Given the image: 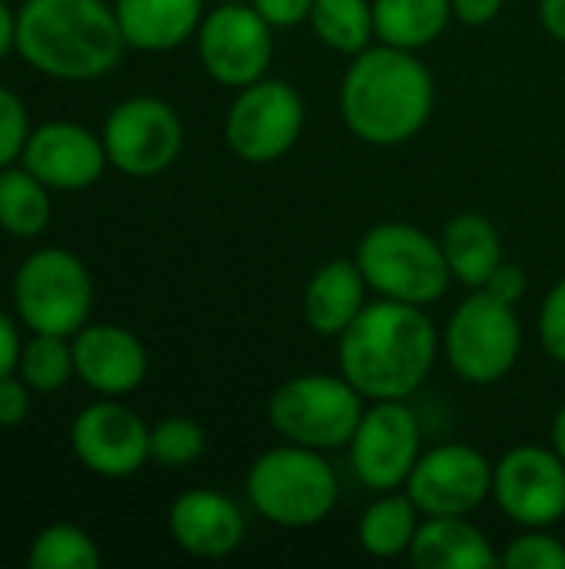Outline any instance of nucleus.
<instances>
[{"label":"nucleus","instance_id":"f257e3e1","mask_svg":"<svg viewBox=\"0 0 565 569\" xmlns=\"http://www.w3.org/2000/svg\"><path fill=\"white\" fill-rule=\"evenodd\" d=\"M440 333L426 307L376 300L336 337L340 373L373 400H410L433 373Z\"/></svg>","mask_w":565,"mask_h":569},{"label":"nucleus","instance_id":"f03ea898","mask_svg":"<svg viewBox=\"0 0 565 569\" xmlns=\"http://www.w3.org/2000/svg\"><path fill=\"white\" fill-rule=\"evenodd\" d=\"M436 87L416 50L370 43L340 80V117L346 130L373 147L413 140L433 117Z\"/></svg>","mask_w":565,"mask_h":569},{"label":"nucleus","instance_id":"7ed1b4c3","mask_svg":"<svg viewBox=\"0 0 565 569\" xmlns=\"http://www.w3.org/2000/svg\"><path fill=\"white\" fill-rule=\"evenodd\" d=\"M13 50L50 80L87 83L117 70L130 47L107 0H23Z\"/></svg>","mask_w":565,"mask_h":569},{"label":"nucleus","instance_id":"20e7f679","mask_svg":"<svg viewBox=\"0 0 565 569\" xmlns=\"http://www.w3.org/2000/svg\"><path fill=\"white\" fill-rule=\"evenodd\" d=\"M246 500L266 523L283 530H306L333 513L340 500V480L323 450L283 440L250 463Z\"/></svg>","mask_w":565,"mask_h":569},{"label":"nucleus","instance_id":"39448f33","mask_svg":"<svg viewBox=\"0 0 565 569\" xmlns=\"http://www.w3.org/2000/svg\"><path fill=\"white\" fill-rule=\"evenodd\" d=\"M356 267L366 277V287L396 303L430 307L446 297L453 283V270L446 263L443 243L420 230L416 223L386 220L363 233L356 253Z\"/></svg>","mask_w":565,"mask_h":569},{"label":"nucleus","instance_id":"423d86ee","mask_svg":"<svg viewBox=\"0 0 565 569\" xmlns=\"http://www.w3.org/2000/svg\"><path fill=\"white\" fill-rule=\"evenodd\" d=\"M366 397L343 373H300L283 380L266 403V420L280 440L310 450L350 447Z\"/></svg>","mask_w":565,"mask_h":569},{"label":"nucleus","instance_id":"0eeeda50","mask_svg":"<svg viewBox=\"0 0 565 569\" xmlns=\"http://www.w3.org/2000/svg\"><path fill=\"white\" fill-rule=\"evenodd\" d=\"M10 300L23 330L73 337L90 323L93 277L73 250L43 247L17 267Z\"/></svg>","mask_w":565,"mask_h":569},{"label":"nucleus","instance_id":"6e6552de","mask_svg":"<svg viewBox=\"0 0 565 569\" xmlns=\"http://www.w3.org/2000/svg\"><path fill=\"white\" fill-rule=\"evenodd\" d=\"M440 343L460 380L490 387L516 367L523 353V320L513 303H503L486 290H473L453 310Z\"/></svg>","mask_w":565,"mask_h":569},{"label":"nucleus","instance_id":"1a4fd4ad","mask_svg":"<svg viewBox=\"0 0 565 569\" xmlns=\"http://www.w3.org/2000/svg\"><path fill=\"white\" fill-rule=\"evenodd\" d=\"M303 123H306V107L296 87L276 77H263L236 90L226 110L223 137L240 160L273 163L296 147Z\"/></svg>","mask_w":565,"mask_h":569},{"label":"nucleus","instance_id":"9d476101","mask_svg":"<svg viewBox=\"0 0 565 569\" xmlns=\"http://www.w3.org/2000/svg\"><path fill=\"white\" fill-rule=\"evenodd\" d=\"M103 147L113 170L133 180L167 173L183 153V120L160 97H127L103 120Z\"/></svg>","mask_w":565,"mask_h":569},{"label":"nucleus","instance_id":"9b49d317","mask_svg":"<svg viewBox=\"0 0 565 569\" xmlns=\"http://www.w3.org/2000/svg\"><path fill=\"white\" fill-rule=\"evenodd\" d=\"M193 40L206 77L220 87L243 90L270 73L273 27L250 0L216 3L213 10H206Z\"/></svg>","mask_w":565,"mask_h":569},{"label":"nucleus","instance_id":"f8f14e48","mask_svg":"<svg viewBox=\"0 0 565 569\" xmlns=\"http://www.w3.org/2000/svg\"><path fill=\"white\" fill-rule=\"evenodd\" d=\"M423 457V427L406 400H373L350 440V463L356 480L373 490H403L416 460Z\"/></svg>","mask_w":565,"mask_h":569},{"label":"nucleus","instance_id":"ddd939ff","mask_svg":"<svg viewBox=\"0 0 565 569\" xmlns=\"http://www.w3.org/2000/svg\"><path fill=\"white\" fill-rule=\"evenodd\" d=\"M493 500L523 530H553L565 517V463L553 447L523 443L493 463Z\"/></svg>","mask_w":565,"mask_h":569},{"label":"nucleus","instance_id":"4468645a","mask_svg":"<svg viewBox=\"0 0 565 569\" xmlns=\"http://www.w3.org/2000/svg\"><path fill=\"white\" fill-rule=\"evenodd\" d=\"M423 517H470L493 497V463L470 443L423 450L406 487Z\"/></svg>","mask_w":565,"mask_h":569},{"label":"nucleus","instance_id":"2eb2a0df","mask_svg":"<svg viewBox=\"0 0 565 569\" xmlns=\"http://www.w3.org/2000/svg\"><path fill=\"white\" fill-rule=\"evenodd\" d=\"M70 450L83 470L103 480H127L150 460V427L117 397H103L73 417Z\"/></svg>","mask_w":565,"mask_h":569},{"label":"nucleus","instance_id":"dca6fc26","mask_svg":"<svg viewBox=\"0 0 565 569\" xmlns=\"http://www.w3.org/2000/svg\"><path fill=\"white\" fill-rule=\"evenodd\" d=\"M20 163L33 177H40L50 190L60 193H77L93 187L110 167L103 137H97L93 130L73 120H47L33 127L20 153Z\"/></svg>","mask_w":565,"mask_h":569},{"label":"nucleus","instance_id":"f3484780","mask_svg":"<svg viewBox=\"0 0 565 569\" xmlns=\"http://www.w3.org/2000/svg\"><path fill=\"white\" fill-rule=\"evenodd\" d=\"M77 380L97 397H130L150 370L147 347L117 323H87L70 337Z\"/></svg>","mask_w":565,"mask_h":569},{"label":"nucleus","instance_id":"a211bd4d","mask_svg":"<svg viewBox=\"0 0 565 569\" xmlns=\"http://www.w3.org/2000/svg\"><path fill=\"white\" fill-rule=\"evenodd\" d=\"M167 527L173 543L196 560H223L240 550L246 537L243 510L220 490L196 487L170 503Z\"/></svg>","mask_w":565,"mask_h":569},{"label":"nucleus","instance_id":"6ab92c4d","mask_svg":"<svg viewBox=\"0 0 565 569\" xmlns=\"http://www.w3.org/2000/svg\"><path fill=\"white\" fill-rule=\"evenodd\" d=\"M117 23L130 50L167 53L196 37L203 23V0H113Z\"/></svg>","mask_w":565,"mask_h":569},{"label":"nucleus","instance_id":"aec40b11","mask_svg":"<svg viewBox=\"0 0 565 569\" xmlns=\"http://www.w3.org/2000/svg\"><path fill=\"white\" fill-rule=\"evenodd\" d=\"M366 277L356 260L323 263L303 290V320L316 337H340L366 307Z\"/></svg>","mask_w":565,"mask_h":569},{"label":"nucleus","instance_id":"412c9836","mask_svg":"<svg viewBox=\"0 0 565 569\" xmlns=\"http://www.w3.org/2000/svg\"><path fill=\"white\" fill-rule=\"evenodd\" d=\"M410 560L420 569H496L500 553L470 517H423Z\"/></svg>","mask_w":565,"mask_h":569},{"label":"nucleus","instance_id":"4be33fe9","mask_svg":"<svg viewBox=\"0 0 565 569\" xmlns=\"http://www.w3.org/2000/svg\"><path fill=\"white\" fill-rule=\"evenodd\" d=\"M443 253L453 270V280H460L470 290H483L496 267L506 260L503 257V237L496 223L483 213H456L443 227Z\"/></svg>","mask_w":565,"mask_h":569},{"label":"nucleus","instance_id":"5701e85b","mask_svg":"<svg viewBox=\"0 0 565 569\" xmlns=\"http://www.w3.org/2000/svg\"><path fill=\"white\" fill-rule=\"evenodd\" d=\"M420 523H423V513L413 503V497L403 490H386V493H376V500L363 510L356 537L366 557L396 560V557H410Z\"/></svg>","mask_w":565,"mask_h":569},{"label":"nucleus","instance_id":"b1692460","mask_svg":"<svg viewBox=\"0 0 565 569\" xmlns=\"http://www.w3.org/2000/svg\"><path fill=\"white\" fill-rule=\"evenodd\" d=\"M373 20L380 43L423 50L450 27L453 0H373Z\"/></svg>","mask_w":565,"mask_h":569},{"label":"nucleus","instance_id":"393cba45","mask_svg":"<svg viewBox=\"0 0 565 569\" xmlns=\"http://www.w3.org/2000/svg\"><path fill=\"white\" fill-rule=\"evenodd\" d=\"M50 187L33 177L23 163L0 170V230L17 240H37L53 213Z\"/></svg>","mask_w":565,"mask_h":569},{"label":"nucleus","instance_id":"a878e982","mask_svg":"<svg viewBox=\"0 0 565 569\" xmlns=\"http://www.w3.org/2000/svg\"><path fill=\"white\" fill-rule=\"evenodd\" d=\"M306 23L323 47L346 57H356L376 40L373 0H313Z\"/></svg>","mask_w":565,"mask_h":569},{"label":"nucleus","instance_id":"bb28decb","mask_svg":"<svg viewBox=\"0 0 565 569\" xmlns=\"http://www.w3.org/2000/svg\"><path fill=\"white\" fill-rule=\"evenodd\" d=\"M17 373H20V380H23L33 393H57V390H63V387L77 377L70 337L30 333V337L23 340Z\"/></svg>","mask_w":565,"mask_h":569},{"label":"nucleus","instance_id":"cd10ccee","mask_svg":"<svg viewBox=\"0 0 565 569\" xmlns=\"http://www.w3.org/2000/svg\"><path fill=\"white\" fill-rule=\"evenodd\" d=\"M30 569H97L100 550L93 537L73 523H50L43 527L27 550Z\"/></svg>","mask_w":565,"mask_h":569},{"label":"nucleus","instance_id":"c85d7f7f","mask_svg":"<svg viewBox=\"0 0 565 569\" xmlns=\"http://www.w3.org/2000/svg\"><path fill=\"white\" fill-rule=\"evenodd\" d=\"M206 453V433L190 417H167L150 427V460L163 470L193 467Z\"/></svg>","mask_w":565,"mask_h":569},{"label":"nucleus","instance_id":"c756f323","mask_svg":"<svg viewBox=\"0 0 565 569\" xmlns=\"http://www.w3.org/2000/svg\"><path fill=\"white\" fill-rule=\"evenodd\" d=\"M500 567L509 569H565V547L549 530H523L500 553Z\"/></svg>","mask_w":565,"mask_h":569},{"label":"nucleus","instance_id":"7c9ffc66","mask_svg":"<svg viewBox=\"0 0 565 569\" xmlns=\"http://www.w3.org/2000/svg\"><path fill=\"white\" fill-rule=\"evenodd\" d=\"M30 113L27 103L0 83V170L20 163V153L30 137Z\"/></svg>","mask_w":565,"mask_h":569},{"label":"nucleus","instance_id":"2f4dec72","mask_svg":"<svg viewBox=\"0 0 565 569\" xmlns=\"http://www.w3.org/2000/svg\"><path fill=\"white\" fill-rule=\"evenodd\" d=\"M539 343L549 360L565 367V277L543 297L539 307Z\"/></svg>","mask_w":565,"mask_h":569},{"label":"nucleus","instance_id":"473e14b6","mask_svg":"<svg viewBox=\"0 0 565 569\" xmlns=\"http://www.w3.org/2000/svg\"><path fill=\"white\" fill-rule=\"evenodd\" d=\"M30 387L20 380V373L0 377V427H20L30 417Z\"/></svg>","mask_w":565,"mask_h":569},{"label":"nucleus","instance_id":"72a5a7b5","mask_svg":"<svg viewBox=\"0 0 565 569\" xmlns=\"http://www.w3.org/2000/svg\"><path fill=\"white\" fill-rule=\"evenodd\" d=\"M260 17L273 27V30H286V27H300L310 20L313 0H250Z\"/></svg>","mask_w":565,"mask_h":569},{"label":"nucleus","instance_id":"f704fd0d","mask_svg":"<svg viewBox=\"0 0 565 569\" xmlns=\"http://www.w3.org/2000/svg\"><path fill=\"white\" fill-rule=\"evenodd\" d=\"M483 290H486V293H493L496 300H503V303H513V307H516V303L526 297V270H523L519 263H506V260H503Z\"/></svg>","mask_w":565,"mask_h":569},{"label":"nucleus","instance_id":"c9c22d12","mask_svg":"<svg viewBox=\"0 0 565 569\" xmlns=\"http://www.w3.org/2000/svg\"><path fill=\"white\" fill-rule=\"evenodd\" d=\"M20 320H13L10 313L0 310V377L13 373L20 363V350H23V337L17 330Z\"/></svg>","mask_w":565,"mask_h":569},{"label":"nucleus","instance_id":"e433bc0d","mask_svg":"<svg viewBox=\"0 0 565 569\" xmlns=\"http://www.w3.org/2000/svg\"><path fill=\"white\" fill-rule=\"evenodd\" d=\"M506 0H453V17L466 27H486L503 13Z\"/></svg>","mask_w":565,"mask_h":569},{"label":"nucleus","instance_id":"4c0bfd02","mask_svg":"<svg viewBox=\"0 0 565 569\" xmlns=\"http://www.w3.org/2000/svg\"><path fill=\"white\" fill-rule=\"evenodd\" d=\"M539 20L553 40L565 43V0H539Z\"/></svg>","mask_w":565,"mask_h":569},{"label":"nucleus","instance_id":"58836bf2","mask_svg":"<svg viewBox=\"0 0 565 569\" xmlns=\"http://www.w3.org/2000/svg\"><path fill=\"white\" fill-rule=\"evenodd\" d=\"M17 43V10H10L7 0H0V60L13 50Z\"/></svg>","mask_w":565,"mask_h":569},{"label":"nucleus","instance_id":"ea45409f","mask_svg":"<svg viewBox=\"0 0 565 569\" xmlns=\"http://www.w3.org/2000/svg\"><path fill=\"white\" fill-rule=\"evenodd\" d=\"M549 440H553V450L563 457L565 463V403L556 410V417H553V430H549Z\"/></svg>","mask_w":565,"mask_h":569},{"label":"nucleus","instance_id":"a19ab883","mask_svg":"<svg viewBox=\"0 0 565 569\" xmlns=\"http://www.w3.org/2000/svg\"><path fill=\"white\" fill-rule=\"evenodd\" d=\"M216 3H240V0H216Z\"/></svg>","mask_w":565,"mask_h":569},{"label":"nucleus","instance_id":"79ce46f5","mask_svg":"<svg viewBox=\"0 0 565 569\" xmlns=\"http://www.w3.org/2000/svg\"><path fill=\"white\" fill-rule=\"evenodd\" d=\"M7 3H23V0H7Z\"/></svg>","mask_w":565,"mask_h":569}]
</instances>
